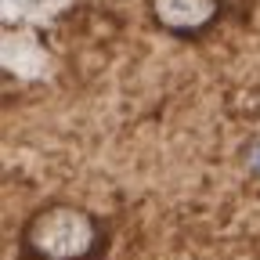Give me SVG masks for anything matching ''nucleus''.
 I'll return each mask as SVG.
<instances>
[{
	"label": "nucleus",
	"instance_id": "f257e3e1",
	"mask_svg": "<svg viewBox=\"0 0 260 260\" xmlns=\"http://www.w3.org/2000/svg\"><path fill=\"white\" fill-rule=\"evenodd\" d=\"M18 253L22 260H98L105 253V224L80 203H47L25 217Z\"/></svg>",
	"mask_w": 260,
	"mask_h": 260
},
{
	"label": "nucleus",
	"instance_id": "f03ea898",
	"mask_svg": "<svg viewBox=\"0 0 260 260\" xmlns=\"http://www.w3.org/2000/svg\"><path fill=\"white\" fill-rule=\"evenodd\" d=\"M148 4V18L181 40H195L210 32L224 11V0H145Z\"/></svg>",
	"mask_w": 260,
	"mask_h": 260
},
{
	"label": "nucleus",
	"instance_id": "7ed1b4c3",
	"mask_svg": "<svg viewBox=\"0 0 260 260\" xmlns=\"http://www.w3.org/2000/svg\"><path fill=\"white\" fill-rule=\"evenodd\" d=\"M242 167L260 181V134H256V138H249V141L242 145Z\"/></svg>",
	"mask_w": 260,
	"mask_h": 260
}]
</instances>
